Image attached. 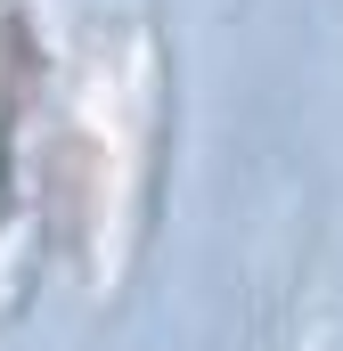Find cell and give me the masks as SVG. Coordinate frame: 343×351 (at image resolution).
<instances>
[]
</instances>
